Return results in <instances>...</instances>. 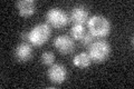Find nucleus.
I'll return each mask as SVG.
<instances>
[{
	"mask_svg": "<svg viewBox=\"0 0 134 89\" xmlns=\"http://www.w3.org/2000/svg\"><path fill=\"white\" fill-rule=\"evenodd\" d=\"M15 57L20 62L27 61L32 57V48L29 45V42L23 41L21 44L17 46V48L15 50Z\"/></svg>",
	"mask_w": 134,
	"mask_h": 89,
	"instance_id": "0eeeda50",
	"label": "nucleus"
},
{
	"mask_svg": "<svg viewBox=\"0 0 134 89\" xmlns=\"http://www.w3.org/2000/svg\"><path fill=\"white\" fill-rule=\"evenodd\" d=\"M50 33H52V30L48 23H37L29 31V44L39 47L49 39Z\"/></svg>",
	"mask_w": 134,
	"mask_h": 89,
	"instance_id": "7ed1b4c3",
	"label": "nucleus"
},
{
	"mask_svg": "<svg viewBox=\"0 0 134 89\" xmlns=\"http://www.w3.org/2000/svg\"><path fill=\"white\" fill-rule=\"evenodd\" d=\"M48 78L53 84H63L67 78V69L59 63H53L48 69Z\"/></svg>",
	"mask_w": 134,
	"mask_h": 89,
	"instance_id": "39448f33",
	"label": "nucleus"
},
{
	"mask_svg": "<svg viewBox=\"0 0 134 89\" xmlns=\"http://www.w3.org/2000/svg\"><path fill=\"white\" fill-rule=\"evenodd\" d=\"M69 18L74 22V25H84L88 20V11L86 10L85 7L77 6L73 8Z\"/></svg>",
	"mask_w": 134,
	"mask_h": 89,
	"instance_id": "6e6552de",
	"label": "nucleus"
},
{
	"mask_svg": "<svg viewBox=\"0 0 134 89\" xmlns=\"http://www.w3.org/2000/svg\"><path fill=\"white\" fill-rule=\"evenodd\" d=\"M55 61V55L52 51H44L41 55V62L45 66H52Z\"/></svg>",
	"mask_w": 134,
	"mask_h": 89,
	"instance_id": "f8f14e48",
	"label": "nucleus"
},
{
	"mask_svg": "<svg viewBox=\"0 0 134 89\" xmlns=\"http://www.w3.org/2000/svg\"><path fill=\"white\" fill-rule=\"evenodd\" d=\"M93 39H94V37L91 35V32H86L85 35H84V37L81 39L82 45L83 46H90L92 42H93Z\"/></svg>",
	"mask_w": 134,
	"mask_h": 89,
	"instance_id": "ddd939ff",
	"label": "nucleus"
},
{
	"mask_svg": "<svg viewBox=\"0 0 134 89\" xmlns=\"http://www.w3.org/2000/svg\"><path fill=\"white\" fill-rule=\"evenodd\" d=\"M85 33L86 31H85L84 25H74L72 29H70V35H72L73 39L75 40H81Z\"/></svg>",
	"mask_w": 134,
	"mask_h": 89,
	"instance_id": "9b49d317",
	"label": "nucleus"
},
{
	"mask_svg": "<svg viewBox=\"0 0 134 89\" xmlns=\"http://www.w3.org/2000/svg\"><path fill=\"white\" fill-rule=\"evenodd\" d=\"M54 46H55V48L60 54L67 55V54H70L74 50L75 42H74V39H72L70 37L62 35V36H58L57 38H55Z\"/></svg>",
	"mask_w": 134,
	"mask_h": 89,
	"instance_id": "423d86ee",
	"label": "nucleus"
},
{
	"mask_svg": "<svg viewBox=\"0 0 134 89\" xmlns=\"http://www.w3.org/2000/svg\"><path fill=\"white\" fill-rule=\"evenodd\" d=\"M17 8L19 10L20 16L29 17L34 15V12L36 10V5L34 0H20L17 2Z\"/></svg>",
	"mask_w": 134,
	"mask_h": 89,
	"instance_id": "1a4fd4ad",
	"label": "nucleus"
},
{
	"mask_svg": "<svg viewBox=\"0 0 134 89\" xmlns=\"http://www.w3.org/2000/svg\"><path fill=\"white\" fill-rule=\"evenodd\" d=\"M87 25H88L91 35L96 38L106 37L111 31V22L106 17L102 15H95L88 18Z\"/></svg>",
	"mask_w": 134,
	"mask_h": 89,
	"instance_id": "f257e3e1",
	"label": "nucleus"
},
{
	"mask_svg": "<svg viewBox=\"0 0 134 89\" xmlns=\"http://www.w3.org/2000/svg\"><path fill=\"white\" fill-rule=\"evenodd\" d=\"M73 63L78 68H87L91 63H92V59L90 57L88 52H79L78 55L74 57L73 59Z\"/></svg>",
	"mask_w": 134,
	"mask_h": 89,
	"instance_id": "9d476101",
	"label": "nucleus"
},
{
	"mask_svg": "<svg viewBox=\"0 0 134 89\" xmlns=\"http://www.w3.org/2000/svg\"><path fill=\"white\" fill-rule=\"evenodd\" d=\"M111 54V46L108 42L100 39L92 42L88 49V55L92 59V61L95 62H103L106 60Z\"/></svg>",
	"mask_w": 134,
	"mask_h": 89,
	"instance_id": "f03ea898",
	"label": "nucleus"
},
{
	"mask_svg": "<svg viewBox=\"0 0 134 89\" xmlns=\"http://www.w3.org/2000/svg\"><path fill=\"white\" fill-rule=\"evenodd\" d=\"M46 20H47V23L49 26L55 28H63L68 23L69 17L67 15V12H65L63 9L55 7L47 11Z\"/></svg>",
	"mask_w": 134,
	"mask_h": 89,
	"instance_id": "20e7f679",
	"label": "nucleus"
}]
</instances>
